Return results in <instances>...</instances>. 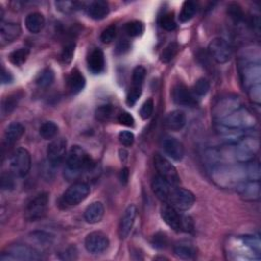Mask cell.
Here are the masks:
<instances>
[{
    "instance_id": "7a4b0ae2",
    "label": "cell",
    "mask_w": 261,
    "mask_h": 261,
    "mask_svg": "<svg viewBox=\"0 0 261 261\" xmlns=\"http://www.w3.org/2000/svg\"><path fill=\"white\" fill-rule=\"evenodd\" d=\"M160 215L166 225L173 231L190 233L194 230V223L192 218L182 215L180 211L168 204H165L161 207Z\"/></svg>"
},
{
    "instance_id": "f907efd6",
    "label": "cell",
    "mask_w": 261,
    "mask_h": 261,
    "mask_svg": "<svg viewBox=\"0 0 261 261\" xmlns=\"http://www.w3.org/2000/svg\"><path fill=\"white\" fill-rule=\"evenodd\" d=\"M118 120L122 126L126 127H134L135 126V119L134 117L127 113V111H123V113L119 114L118 117Z\"/></svg>"
},
{
    "instance_id": "8d00e7d4",
    "label": "cell",
    "mask_w": 261,
    "mask_h": 261,
    "mask_svg": "<svg viewBox=\"0 0 261 261\" xmlns=\"http://www.w3.org/2000/svg\"><path fill=\"white\" fill-rule=\"evenodd\" d=\"M209 89H210L209 81L205 78H200L196 81L194 85L193 93L195 94L196 97H203L208 93Z\"/></svg>"
},
{
    "instance_id": "7dc6e473",
    "label": "cell",
    "mask_w": 261,
    "mask_h": 261,
    "mask_svg": "<svg viewBox=\"0 0 261 261\" xmlns=\"http://www.w3.org/2000/svg\"><path fill=\"white\" fill-rule=\"evenodd\" d=\"M119 140L125 147H131L135 141V135L130 131H121L119 134Z\"/></svg>"
},
{
    "instance_id": "f35d334b",
    "label": "cell",
    "mask_w": 261,
    "mask_h": 261,
    "mask_svg": "<svg viewBox=\"0 0 261 261\" xmlns=\"http://www.w3.org/2000/svg\"><path fill=\"white\" fill-rule=\"evenodd\" d=\"M113 114H114V107L107 104V105L99 106L95 111V117H96V119H98L99 121L105 122L110 119Z\"/></svg>"
},
{
    "instance_id": "680465c9",
    "label": "cell",
    "mask_w": 261,
    "mask_h": 261,
    "mask_svg": "<svg viewBox=\"0 0 261 261\" xmlns=\"http://www.w3.org/2000/svg\"><path fill=\"white\" fill-rule=\"evenodd\" d=\"M128 152L125 150V149H120V150H119V157H120V159L122 160V161H126L127 160V158H128Z\"/></svg>"
},
{
    "instance_id": "7c38bea8",
    "label": "cell",
    "mask_w": 261,
    "mask_h": 261,
    "mask_svg": "<svg viewBox=\"0 0 261 261\" xmlns=\"http://www.w3.org/2000/svg\"><path fill=\"white\" fill-rule=\"evenodd\" d=\"M109 246V239L102 232H92L85 239V247L92 254H100Z\"/></svg>"
},
{
    "instance_id": "5bb4252c",
    "label": "cell",
    "mask_w": 261,
    "mask_h": 261,
    "mask_svg": "<svg viewBox=\"0 0 261 261\" xmlns=\"http://www.w3.org/2000/svg\"><path fill=\"white\" fill-rule=\"evenodd\" d=\"M242 83L245 88L248 90L250 87L258 85L261 82V69L259 63H244L241 69Z\"/></svg>"
},
{
    "instance_id": "d6986e66",
    "label": "cell",
    "mask_w": 261,
    "mask_h": 261,
    "mask_svg": "<svg viewBox=\"0 0 261 261\" xmlns=\"http://www.w3.org/2000/svg\"><path fill=\"white\" fill-rule=\"evenodd\" d=\"M137 207L134 204H130L125 214H123V216L121 217L119 227V235L120 239H126L128 236L130 235L134 225H135V220L137 217Z\"/></svg>"
},
{
    "instance_id": "ee69618b",
    "label": "cell",
    "mask_w": 261,
    "mask_h": 261,
    "mask_svg": "<svg viewBox=\"0 0 261 261\" xmlns=\"http://www.w3.org/2000/svg\"><path fill=\"white\" fill-rule=\"evenodd\" d=\"M32 238L41 244L42 246H49L52 243V236L45 232H34L32 233Z\"/></svg>"
},
{
    "instance_id": "2e32d148",
    "label": "cell",
    "mask_w": 261,
    "mask_h": 261,
    "mask_svg": "<svg viewBox=\"0 0 261 261\" xmlns=\"http://www.w3.org/2000/svg\"><path fill=\"white\" fill-rule=\"evenodd\" d=\"M241 105L242 104L238 97L221 98L216 102V104L214 107V110H213L214 118V119L219 120Z\"/></svg>"
},
{
    "instance_id": "cb8c5ba5",
    "label": "cell",
    "mask_w": 261,
    "mask_h": 261,
    "mask_svg": "<svg viewBox=\"0 0 261 261\" xmlns=\"http://www.w3.org/2000/svg\"><path fill=\"white\" fill-rule=\"evenodd\" d=\"M186 125V115L182 110H172L165 119V126L167 130L177 132L182 130Z\"/></svg>"
},
{
    "instance_id": "7402d4cb",
    "label": "cell",
    "mask_w": 261,
    "mask_h": 261,
    "mask_svg": "<svg viewBox=\"0 0 261 261\" xmlns=\"http://www.w3.org/2000/svg\"><path fill=\"white\" fill-rule=\"evenodd\" d=\"M87 64H88V69L92 73H101L105 69V58L101 49L95 48L92 50L87 59Z\"/></svg>"
},
{
    "instance_id": "681fc988",
    "label": "cell",
    "mask_w": 261,
    "mask_h": 261,
    "mask_svg": "<svg viewBox=\"0 0 261 261\" xmlns=\"http://www.w3.org/2000/svg\"><path fill=\"white\" fill-rule=\"evenodd\" d=\"M247 91H248V94H249V97L251 98V100L256 104H260V101H261V86H260V84L250 87V88L248 89Z\"/></svg>"
},
{
    "instance_id": "484cf974",
    "label": "cell",
    "mask_w": 261,
    "mask_h": 261,
    "mask_svg": "<svg viewBox=\"0 0 261 261\" xmlns=\"http://www.w3.org/2000/svg\"><path fill=\"white\" fill-rule=\"evenodd\" d=\"M24 133V127L20 122H11L4 131V144L12 146L16 144Z\"/></svg>"
},
{
    "instance_id": "6da1fadb",
    "label": "cell",
    "mask_w": 261,
    "mask_h": 261,
    "mask_svg": "<svg viewBox=\"0 0 261 261\" xmlns=\"http://www.w3.org/2000/svg\"><path fill=\"white\" fill-rule=\"evenodd\" d=\"M217 121L222 128L241 132L250 130L256 125V119L253 114L242 105Z\"/></svg>"
},
{
    "instance_id": "db71d44e",
    "label": "cell",
    "mask_w": 261,
    "mask_h": 261,
    "mask_svg": "<svg viewBox=\"0 0 261 261\" xmlns=\"http://www.w3.org/2000/svg\"><path fill=\"white\" fill-rule=\"evenodd\" d=\"M130 48H131V44L128 40L126 39H123V40H120L118 45H117V53L118 54H123V53H126L130 50Z\"/></svg>"
},
{
    "instance_id": "b9f144b4",
    "label": "cell",
    "mask_w": 261,
    "mask_h": 261,
    "mask_svg": "<svg viewBox=\"0 0 261 261\" xmlns=\"http://www.w3.org/2000/svg\"><path fill=\"white\" fill-rule=\"evenodd\" d=\"M146 73H147V71L144 67H142V66L136 67L133 71V77H132L133 86L142 87L143 82H144L145 77H146Z\"/></svg>"
},
{
    "instance_id": "9f6ffc18",
    "label": "cell",
    "mask_w": 261,
    "mask_h": 261,
    "mask_svg": "<svg viewBox=\"0 0 261 261\" xmlns=\"http://www.w3.org/2000/svg\"><path fill=\"white\" fill-rule=\"evenodd\" d=\"M1 81L2 84H10L12 81H14V77H12V74L5 71V69H2V73H1Z\"/></svg>"
},
{
    "instance_id": "60d3db41",
    "label": "cell",
    "mask_w": 261,
    "mask_h": 261,
    "mask_svg": "<svg viewBox=\"0 0 261 261\" xmlns=\"http://www.w3.org/2000/svg\"><path fill=\"white\" fill-rule=\"evenodd\" d=\"M74 49H76V43L74 42H70L64 47L63 52H61L60 55V59L65 65H69L71 63L74 54Z\"/></svg>"
},
{
    "instance_id": "30bf717a",
    "label": "cell",
    "mask_w": 261,
    "mask_h": 261,
    "mask_svg": "<svg viewBox=\"0 0 261 261\" xmlns=\"http://www.w3.org/2000/svg\"><path fill=\"white\" fill-rule=\"evenodd\" d=\"M154 166L158 172V176L167 181L173 186H178L180 183V176L177 168L169 161L159 153L154 155Z\"/></svg>"
},
{
    "instance_id": "d590c367",
    "label": "cell",
    "mask_w": 261,
    "mask_h": 261,
    "mask_svg": "<svg viewBox=\"0 0 261 261\" xmlns=\"http://www.w3.org/2000/svg\"><path fill=\"white\" fill-rule=\"evenodd\" d=\"M125 31L130 37H139L144 33L145 26L140 21H132L126 24Z\"/></svg>"
},
{
    "instance_id": "52a82bcc",
    "label": "cell",
    "mask_w": 261,
    "mask_h": 261,
    "mask_svg": "<svg viewBox=\"0 0 261 261\" xmlns=\"http://www.w3.org/2000/svg\"><path fill=\"white\" fill-rule=\"evenodd\" d=\"M42 257L39 252L34 248L27 245L17 244L7 248V251L3 252L0 260H40Z\"/></svg>"
},
{
    "instance_id": "8992f818",
    "label": "cell",
    "mask_w": 261,
    "mask_h": 261,
    "mask_svg": "<svg viewBox=\"0 0 261 261\" xmlns=\"http://www.w3.org/2000/svg\"><path fill=\"white\" fill-rule=\"evenodd\" d=\"M195 203L194 194L187 189L179 188L177 186L172 188L168 200L166 204L170 205L180 213L189 210Z\"/></svg>"
},
{
    "instance_id": "44dd1931",
    "label": "cell",
    "mask_w": 261,
    "mask_h": 261,
    "mask_svg": "<svg viewBox=\"0 0 261 261\" xmlns=\"http://www.w3.org/2000/svg\"><path fill=\"white\" fill-rule=\"evenodd\" d=\"M151 187H152L153 193L155 194V196L159 199V200L166 203L169 198V195L171 193V190L173 187H175V186L171 185L170 183H168L167 181H166L161 177L157 176L153 179Z\"/></svg>"
},
{
    "instance_id": "4fadbf2b",
    "label": "cell",
    "mask_w": 261,
    "mask_h": 261,
    "mask_svg": "<svg viewBox=\"0 0 261 261\" xmlns=\"http://www.w3.org/2000/svg\"><path fill=\"white\" fill-rule=\"evenodd\" d=\"M67 145L68 143L65 138H57L48 145V163L52 166H57L65 159L67 154Z\"/></svg>"
},
{
    "instance_id": "f1b7e54d",
    "label": "cell",
    "mask_w": 261,
    "mask_h": 261,
    "mask_svg": "<svg viewBox=\"0 0 261 261\" xmlns=\"http://www.w3.org/2000/svg\"><path fill=\"white\" fill-rule=\"evenodd\" d=\"M23 96H24V93L22 91H19V92L8 95L3 100L2 113L4 115H9L10 113H12V111H14L16 109V107L18 106V104L21 101V99Z\"/></svg>"
},
{
    "instance_id": "816d5d0a",
    "label": "cell",
    "mask_w": 261,
    "mask_h": 261,
    "mask_svg": "<svg viewBox=\"0 0 261 261\" xmlns=\"http://www.w3.org/2000/svg\"><path fill=\"white\" fill-rule=\"evenodd\" d=\"M152 244H153V246L155 248H157V249H163V248H165L167 245L166 235L164 234V233L156 234L153 237Z\"/></svg>"
},
{
    "instance_id": "f5cc1de1",
    "label": "cell",
    "mask_w": 261,
    "mask_h": 261,
    "mask_svg": "<svg viewBox=\"0 0 261 261\" xmlns=\"http://www.w3.org/2000/svg\"><path fill=\"white\" fill-rule=\"evenodd\" d=\"M1 187L3 190H11L15 187V182L10 175H2L1 177Z\"/></svg>"
},
{
    "instance_id": "e0dca14e",
    "label": "cell",
    "mask_w": 261,
    "mask_h": 261,
    "mask_svg": "<svg viewBox=\"0 0 261 261\" xmlns=\"http://www.w3.org/2000/svg\"><path fill=\"white\" fill-rule=\"evenodd\" d=\"M173 102L181 106H195L197 99L195 94L183 84H178L172 89Z\"/></svg>"
},
{
    "instance_id": "4dcf8cb0",
    "label": "cell",
    "mask_w": 261,
    "mask_h": 261,
    "mask_svg": "<svg viewBox=\"0 0 261 261\" xmlns=\"http://www.w3.org/2000/svg\"><path fill=\"white\" fill-rule=\"evenodd\" d=\"M29 55H30L29 48L23 47V48L17 49V50H15V51H12L9 54L8 59H9V61L12 65L20 67V66H22V65H24V63H26Z\"/></svg>"
},
{
    "instance_id": "9c48e42d",
    "label": "cell",
    "mask_w": 261,
    "mask_h": 261,
    "mask_svg": "<svg viewBox=\"0 0 261 261\" xmlns=\"http://www.w3.org/2000/svg\"><path fill=\"white\" fill-rule=\"evenodd\" d=\"M49 195L47 193H41L37 195L27 204L24 209V217L29 221H36L42 218L48 208Z\"/></svg>"
},
{
    "instance_id": "603a6c76",
    "label": "cell",
    "mask_w": 261,
    "mask_h": 261,
    "mask_svg": "<svg viewBox=\"0 0 261 261\" xmlns=\"http://www.w3.org/2000/svg\"><path fill=\"white\" fill-rule=\"evenodd\" d=\"M104 205L100 201H96L91 203L88 207L86 208L84 217L85 220L90 223V225H96V223L100 222L104 216Z\"/></svg>"
},
{
    "instance_id": "7bdbcfd3",
    "label": "cell",
    "mask_w": 261,
    "mask_h": 261,
    "mask_svg": "<svg viewBox=\"0 0 261 261\" xmlns=\"http://www.w3.org/2000/svg\"><path fill=\"white\" fill-rule=\"evenodd\" d=\"M116 36H117V27L115 26V24H110V26H108L101 33L100 40L104 44H109V43H111V42H113L115 40Z\"/></svg>"
},
{
    "instance_id": "5b68a950",
    "label": "cell",
    "mask_w": 261,
    "mask_h": 261,
    "mask_svg": "<svg viewBox=\"0 0 261 261\" xmlns=\"http://www.w3.org/2000/svg\"><path fill=\"white\" fill-rule=\"evenodd\" d=\"M10 171L18 178L26 177L32 166V157L30 152L24 148H19L12 153L9 160Z\"/></svg>"
},
{
    "instance_id": "74e56055",
    "label": "cell",
    "mask_w": 261,
    "mask_h": 261,
    "mask_svg": "<svg viewBox=\"0 0 261 261\" xmlns=\"http://www.w3.org/2000/svg\"><path fill=\"white\" fill-rule=\"evenodd\" d=\"M160 26L166 31H173L177 28V22L173 12H166L160 18Z\"/></svg>"
},
{
    "instance_id": "1f68e13d",
    "label": "cell",
    "mask_w": 261,
    "mask_h": 261,
    "mask_svg": "<svg viewBox=\"0 0 261 261\" xmlns=\"http://www.w3.org/2000/svg\"><path fill=\"white\" fill-rule=\"evenodd\" d=\"M196 12H197L196 3L193 1H186V2H184V4L182 6L179 20L182 23H187L195 17Z\"/></svg>"
},
{
    "instance_id": "ba28073f",
    "label": "cell",
    "mask_w": 261,
    "mask_h": 261,
    "mask_svg": "<svg viewBox=\"0 0 261 261\" xmlns=\"http://www.w3.org/2000/svg\"><path fill=\"white\" fill-rule=\"evenodd\" d=\"M208 53L217 64H226L233 56V49L231 45L220 37L210 41L208 45Z\"/></svg>"
},
{
    "instance_id": "d6a6232c",
    "label": "cell",
    "mask_w": 261,
    "mask_h": 261,
    "mask_svg": "<svg viewBox=\"0 0 261 261\" xmlns=\"http://www.w3.org/2000/svg\"><path fill=\"white\" fill-rule=\"evenodd\" d=\"M180 46L177 42H171L169 43L160 54V60L163 61L164 64H168L170 61L176 57V55L179 52Z\"/></svg>"
},
{
    "instance_id": "d4e9b609",
    "label": "cell",
    "mask_w": 261,
    "mask_h": 261,
    "mask_svg": "<svg viewBox=\"0 0 261 261\" xmlns=\"http://www.w3.org/2000/svg\"><path fill=\"white\" fill-rule=\"evenodd\" d=\"M87 14L93 20H103L109 14L108 3L106 1H102V0L93 1L87 7Z\"/></svg>"
},
{
    "instance_id": "836d02e7",
    "label": "cell",
    "mask_w": 261,
    "mask_h": 261,
    "mask_svg": "<svg viewBox=\"0 0 261 261\" xmlns=\"http://www.w3.org/2000/svg\"><path fill=\"white\" fill-rule=\"evenodd\" d=\"M173 252L176 256L181 259H193L196 255V251L194 248L187 244H179L173 248Z\"/></svg>"
},
{
    "instance_id": "f6af8a7d",
    "label": "cell",
    "mask_w": 261,
    "mask_h": 261,
    "mask_svg": "<svg viewBox=\"0 0 261 261\" xmlns=\"http://www.w3.org/2000/svg\"><path fill=\"white\" fill-rule=\"evenodd\" d=\"M154 101L153 99H147L140 109V116L143 119H148L153 114Z\"/></svg>"
},
{
    "instance_id": "8fae6325",
    "label": "cell",
    "mask_w": 261,
    "mask_h": 261,
    "mask_svg": "<svg viewBox=\"0 0 261 261\" xmlns=\"http://www.w3.org/2000/svg\"><path fill=\"white\" fill-rule=\"evenodd\" d=\"M90 194V186L86 183L79 182L72 184L64 193L63 201L69 206H76L82 203Z\"/></svg>"
},
{
    "instance_id": "4316f807",
    "label": "cell",
    "mask_w": 261,
    "mask_h": 261,
    "mask_svg": "<svg viewBox=\"0 0 261 261\" xmlns=\"http://www.w3.org/2000/svg\"><path fill=\"white\" fill-rule=\"evenodd\" d=\"M86 85L85 77L82 74V72L74 69L71 71L68 77V88L71 94H78L80 93Z\"/></svg>"
},
{
    "instance_id": "3957f363",
    "label": "cell",
    "mask_w": 261,
    "mask_h": 261,
    "mask_svg": "<svg viewBox=\"0 0 261 261\" xmlns=\"http://www.w3.org/2000/svg\"><path fill=\"white\" fill-rule=\"evenodd\" d=\"M94 167L91 156L81 146H72L67 156V169L71 175Z\"/></svg>"
},
{
    "instance_id": "9a60e30c",
    "label": "cell",
    "mask_w": 261,
    "mask_h": 261,
    "mask_svg": "<svg viewBox=\"0 0 261 261\" xmlns=\"http://www.w3.org/2000/svg\"><path fill=\"white\" fill-rule=\"evenodd\" d=\"M161 146H163L166 154L171 159L176 161H181L185 155V149L183 144L172 136H165L161 140Z\"/></svg>"
},
{
    "instance_id": "ab89813d",
    "label": "cell",
    "mask_w": 261,
    "mask_h": 261,
    "mask_svg": "<svg viewBox=\"0 0 261 261\" xmlns=\"http://www.w3.org/2000/svg\"><path fill=\"white\" fill-rule=\"evenodd\" d=\"M141 95H142V87L132 85L131 89L127 95V100H126L127 104L130 107H133L137 103V101L139 100V98L141 97Z\"/></svg>"
},
{
    "instance_id": "277c9868",
    "label": "cell",
    "mask_w": 261,
    "mask_h": 261,
    "mask_svg": "<svg viewBox=\"0 0 261 261\" xmlns=\"http://www.w3.org/2000/svg\"><path fill=\"white\" fill-rule=\"evenodd\" d=\"M259 149V141L252 137H245L235 143L234 157L240 164H246L253 160Z\"/></svg>"
},
{
    "instance_id": "11a10c76",
    "label": "cell",
    "mask_w": 261,
    "mask_h": 261,
    "mask_svg": "<svg viewBox=\"0 0 261 261\" xmlns=\"http://www.w3.org/2000/svg\"><path fill=\"white\" fill-rule=\"evenodd\" d=\"M64 256H61L63 259H76L77 258V250L74 247H70L68 249L65 251V253H63Z\"/></svg>"
},
{
    "instance_id": "6f0895ef",
    "label": "cell",
    "mask_w": 261,
    "mask_h": 261,
    "mask_svg": "<svg viewBox=\"0 0 261 261\" xmlns=\"http://www.w3.org/2000/svg\"><path fill=\"white\" fill-rule=\"evenodd\" d=\"M129 176H130V171H129V168L128 167H125L122 168L121 171H120V175H119V179H120V182L122 184H127L128 181H129Z\"/></svg>"
},
{
    "instance_id": "c3c4849f",
    "label": "cell",
    "mask_w": 261,
    "mask_h": 261,
    "mask_svg": "<svg viewBox=\"0 0 261 261\" xmlns=\"http://www.w3.org/2000/svg\"><path fill=\"white\" fill-rule=\"evenodd\" d=\"M55 5L63 12H71L78 9L80 3L76 1H57L55 2Z\"/></svg>"
},
{
    "instance_id": "e575fe53",
    "label": "cell",
    "mask_w": 261,
    "mask_h": 261,
    "mask_svg": "<svg viewBox=\"0 0 261 261\" xmlns=\"http://www.w3.org/2000/svg\"><path fill=\"white\" fill-rule=\"evenodd\" d=\"M40 135L43 139L50 140L57 135L58 127L53 121H46L40 127Z\"/></svg>"
},
{
    "instance_id": "ac0fdd59",
    "label": "cell",
    "mask_w": 261,
    "mask_h": 261,
    "mask_svg": "<svg viewBox=\"0 0 261 261\" xmlns=\"http://www.w3.org/2000/svg\"><path fill=\"white\" fill-rule=\"evenodd\" d=\"M237 192L247 201H255L260 198L259 181L245 180L237 185Z\"/></svg>"
},
{
    "instance_id": "83f0119b",
    "label": "cell",
    "mask_w": 261,
    "mask_h": 261,
    "mask_svg": "<svg viewBox=\"0 0 261 261\" xmlns=\"http://www.w3.org/2000/svg\"><path fill=\"white\" fill-rule=\"evenodd\" d=\"M27 30L32 34H38L45 26V19L40 12H32L29 14L24 20Z\"/></svg>"
},
{
    "instance_id": "bcb514c9",
    "label": "cell",
    "mask_w": 261,
    "mask_h": 261,
    "mask_svg": "<svg viewBox=\"0 0 261 261\" xmlns=\"http://www.w3.org/2000/svg\"><path fill=\"white\" fill-rule=\"evenodd\" d=\"M228 12L230 17L235 21V22H241L244 19V14H243V10L241 8V6L237 3H232L229 7H228Z\"/></svg>"
},
{
    "instance_id": "ffe728a7",
    "label": "cell",
    "mask_w": 261,
    "mask_h": 261,
    "mask_svg": "<svg viewBox=\"0 0 261 261\" xmlns=\"http://www.w3.org/2000/svg\"><path fill=\"white\" fill-rule=\"evenodd\" d=\"M22 34V28L17 23H5L1 21L0 26V39L2 45L14 42Z\"/></svg>"
},
{
    "instance_id": "f546056e",
    "label": "cell",
    "mask_w": 261,
    "mask_h": 261,
    "mask_svg": "<svg viewBox=\"0 0 261 261\" xmlns=\"http://www.w3.org/2000/svg\"><path fill=\"white\" fill-rule=\"evenodd\" d=\"M54 71L50 68L44 69L36 79V84L40 88H48L54 82Z\"/></svg>"
}]
</instances>
